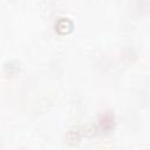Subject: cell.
Returning <instances> with one entry per match:
<instances>
[{"instance_id":"obj_1","label":"cell","mask_w":150,"mask_h":150,"mask_svg":"<svg viewBox=\"0 0 150 150\" xmlns=\"http://www.w3.org/2000/svg\"><path fill=\"white\" fill-rule=\"evenodd\" d=\"M70 28H71V23H70V21H66V25H62V22H61V20L57 22V25H56V29L60 32V33H67V32H69L70 30Z\"/></svg>"}]
</instances>
